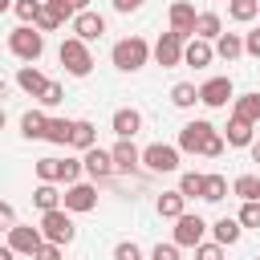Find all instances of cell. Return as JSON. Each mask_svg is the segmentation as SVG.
Listing matches in <instances>:
<instances>
[{"mask_svg": "<svg viewBox=\"0 0 260 260\" xmlns=\"http://www.w3.org/2000/svg\"><path fill=\"white\" fill-rule=\"evenodd\" d=\"M73 126H77V118H49L45 142H53V146H69V142H73Z\"/></svg>", "mask_w": 260, "mask_h": 260, "instance_id": "cell-25", "label": "cell"}, {"mask_svg": "<svg viewBox=\"0 0 260 260\" xmlns=\"http://www.w3.org/2000/svg\"><path fill=\"white\" fill-rule=\"evenodd\" d=\"M236 219L244 223V232H260V199H252V203H244Z\"/></svg>", "mask_w": 260, "mask_h": 260, "instance_id": "cell-37", "label": "cell"}, {"mask_svg": "<svg viewBox=\"0 0 260 260\" xmlns=\"http://www.w3.org/2000/svg\"><path fill=\"white\" fill-rule=\"evenodd\" d=\"M207 228H211V223H207L203 215H191V211H187V215L175 219V236H171V240H175L179 248H199L203 236H207Z\"/></svg>", "mask_w": 260, "mask_h": 260, "instance_id": "cell-8", "label": "cell"}, {"mask_svg": "<svg viewBox=\"0 0 260 260\" xmlns=\"http://www.w3.org/2000/svg\"><path fill=\"white\" fill-rule=\"evenodd\" d=\"M114 260H142V248L134 240H122V244H114Z\"/></svg>", "mask_w": 260, "mask_h": 260, "instance_id": "cell-39", "label": "cell"}, {"mask_svg": "<svg viewBox=\"0 0 260 260\" xmlns=\"http://www.w3.org/2000/svg\"><path fill=\"white\" fill-rule=\"evenodd\" d=\"M93 207H98V183H73V187H65V211L85 215Z\"/></svg>", "mask_w": 260, "mask_h": 260, "instance_id": "cell-12", "label": "cell"}, {"mask_svg": "<svg viewBox=\"0 0 260 260\" xmlns=\"http://www.w3.org/2000/svg\"><path fill=\"white\" fill-rule=\"evenodd\" d=\"M232 118L260 126V93H256V89H252V93H240V98L232 102Z\"/></svg>", "mask_w": 260, "mask_h": 260, "instance_id": "cell-21", "label": "cell"}, {"mask_svg": "<svg viewBox=\"0 0 260 260\" xmlns=\"http://www.w3.org/2000/svg\"><path fill=\"white\" fill-rule=\"evenodd\" d=\"M45 12H49L57 24H65V20L73 24V16H77V8H73L69 0H45Z\"/></svg>", "mask_w": 260, "mask_h": 260, "instance_id": "cell-36", "label": "cell"}, {"mask_svg": "<svg viewBox=\"0 0 260 260\" xmlns=\"http://www.w3.org/2000/svg\"><path fill=\"white\" fill-rule=\"evenodd\" d=\"M57 57H61V65H65L69 77H89L93 73V53H89V45L81 37H65L61 49H57Z\"/></svg>", "mask_w": 260, "mask_h": 260, "instance_id": "cell-5", "label": "cell"}, {"mask_svg": "<svg viewBox=\"0 0 260 260\" xmlns=\"http://www.w3.org/2000/svg\"><path fill=\"white\" fill-rule=\"evenodd\" d=\"M110 154H114V167H118V175H134V171L142 167V150L134 146V138H118V142L110 146Z\"/></svg>", "mask_w": 260, "mask_h": 260, "instance_id": "cell-14", "label": "cell"}, {"mask_svg": "<svg viewBox=\"0 0 260 260\" xmlns=\"http://www.w3.org/2000/svg\"><path fill=\"white\" fill-rule=\"evenodd\" d=\"M45 130H49V114L45 110H28V114H20V134L32 142V138H45Z\"/></svg>", "mask_w": 260, "mask_h": 260, "instance_id": "cell-27", "label": "cell"}, {"mask_svg": "<svg viewBox=\"0 0 260 260\" xmlns=\"http://www.w3.org/2000/svg\"><path fill=\"white\" fill-rule=\"evenodd\" d=\"M154 211L162 215V219H179V215H187V195L175 187V191H162L158 195V203H154Z\"/></svg>", "mask_w": 260, "mask_h": 260, "instance_id": "cell-20", "label": "cell"}, {"mask_svg": "<svg viewBox=\"0 0 260 260\" xmlns=\"http://www.w3.org/2000/svg\"><path fill=\"white\" fill-rule=\"evenodd\" d=\"M183 154H203V158H219L223 154V146H228V138H223V130H215L207 118H195V122H187L183 130H179V142H175Z\"/></svg>", "mask_w": 260, "mask_h": 260, "instance_id": "cell-1", "label": "cell"}, {"mask_svg": "<svg viewBox=\"0 0 260 260\" xmlns=\"http://www.w3.org/2000/svg\"><path fill=\"white\" fill-rule=\"evenodd\" d=\"M215 61V45L211 41H199V37H191L187 41V49H183V65H191V69H203V65H211Z\"/></svg>", "mask_w": 260, "mask_h": 260, "instance_id": "cell-18", "label": "cell"}, {"mask_svg": "<svg viewBox=\"0 0 260 260\" xmlns=\"http://www.w3.org/2000/svg\"><path fill=\"white\" fill-rule=\"evenodd\" d=\"M81 162H85V175L98 183V179H110V175H118V167H114V154L110 150H102V146H93V150H85L81 154Z\"/></svg>", "mask_w": 260, "mask_h": 260, "instance_id": "cell-15", "label": "cell"}, {"mask_svg": "<svg viewBox=\"0 0 260 260\" xmlns=\"http://www.w3.org/2000/svg\"><path fill=\"white\" fill-rule=\"evenodd\" d=\"M8 53L20 57L24 65L41 61V53H45V32H41L37 24H16V28L8 32Z\"/></svg>", "mask_w": 260, "mask_h": 260, "instance_id": "cell-4", "label": "cell"}, {"mask_svg": "<svg viewBox=\"0 0 260 260\" xmlns=\"http://www.w3.org/2000/svg\"><path fill=\"white\" fill-rule=\"evenodd\" d=\"M215 57H223V61L244 57V37H240V32H223V37L215 41Z\"/></svg>", "mask_w": 260, "mask_h": 260, "instance_id": "cell-30", "label": "cell"}, {"mask_svg": "<svg viewBox=\"0 0 260 260\" xmlns=\"http://www.w3.org/2000/svg\"><path fill=\"white\" fill-rule=\"evenodd\" d=\"M244 53H248V57H260V28L244 32Z\"/></svg>", "mask_w": 260, "mask_h": 260, "instance_id": "cell-43", "label": "cell"}, {"mask_svg": "<svg viewBox=\"0 0 260 260\" xmlns=\"http://www.w3.org/2000/svg\"><path fill=\"white\" fill-rule=\"evenodd\" d=\"M150 260H183V256H179V244L171 240V244H154V252H150Z\"/></svg>", "mask_w": 260, "mask_h": 260, "instance_id": "cell-41", "label": "cell"}, {"mask_svg": "<svg viewBox=\"0 0 260 260\" xmlns=\"http://www.w3.org/2000/svg\"><path fill=\"white\" fill-rule=\"evenodd\" d=\"M256 126L252 122H240V118H228V126H223V138H228V146H252L256 138Z\"/></svg>", "mask_w": 260, "mask_h": 260, "instance_id": "cell-26", "label": "cell"}, {"mask_svg": "<svg viewBox=\"0 0 260 260\" xmlns=\"http://www.w3.org/2000/svg\"><path fill=\"white\" fill-rule=\"evenodd\" d=\"M195 102H199V89H195L191 81H175V85H171V106H175V110H191Z\"/></svg>", "mask_w": 260, "mask_h": 260, "instance_id": "cell-31", "label": "cell"}, {"mask_svg": "<svg viewBox=\"0 0 260 260\" xmlns=\"http://www.w3.org/2000/svg\"><path fill=\"white\" fill-rule=\"evenodd\" d=\"M69 4H73L77 12H89V0H69Z\"/></svg>", "mask_w": 260, "mask_h": 260, "instance_id": "cell-47", "label": "cell"}, {"mask_svg": "<svg viewBox=\"0 0 260 260\" xmlns=\"http://www.w3.org/2000/svg\"><path fill=\"white\" fill-rule=\"evenodd\" d=\"M228 195V179L223 175H207L203 179V203H219Z\"/></svg>", "mask_w": 260, "mask_h": 260, "instance_id": "cell-35", "label": "cell"}, {"mask_svg": "<svg viewBox=\"0 0 260 260\" xmlns=\"http://www.w3.org/2000/svg\"><path fill=\"white\" fill-rule=\"evenodd\" d=\"M248 154H252V162H260V138H256V142L248 146Z\"/></svg>", "mask_w": 260, "mask_h": 260, "instance_id": "cell-46", "label": "cell"}, {"mask_svg": "<svg viewBox=\"0 0 260 260\" xmlns=\"http://www.w3.org/2000/svg\"><path fill=\"white\" fill-rule=\"evenodd\" d=\"M203 179H207V175H199V171H183V175H179V191H183L187 199H203Z\"/></svg>", "mask_w": 260, "mask_h": 260, "instance_id": "cell-34", "label": "cell"}, {"mask_svg": "<svg viewBox=\"0 0 260 260\" xmlns=\"http://www.w3.org/2000/svg\"><path fill=\"white\" fill-rule=\"evenodd\" d=\"M32 203H37V207H41V215H45V211L65 207V195L57 191V183H37V187H32Z\"/></svg>", "mask_w": 260, "mask_h": 260, "instance_id": "cell-22", "label": "cell"}, {"mask_svg": "<svg viewBox=\"0 0 260 260\" xmlns=\"http://www.w3.org/2000/svg\"><path fill=\"white\" fill-rule=\"evenodd\" d=\"M12 12H16V20H20V24H37V20H41V12H45V0H16V4H12Z\"/></svg>", "mask_w": 260, "mask_h": 260, "instance_id": "cell-33", "label": "cell"}, {"mask_svg": "<svg viewBox=\"0 0 260 260\" xmlns=\"http://www.w3.org/2000/svg\"><path fill=\"white\" fill-rule=\"evenodd\" d=\"M199 102H203L207 110H223L228 102H236V85H232V77H207V81L199 85Z\"/></svg>", "mask_w": 260, "mask_h": 260, "instance_id": "cell-10", "label": "cell"}, {"mask_svg": "<svg viewBox=\"0 0 260 260\" xmlns=\"http://www.w3.org/2000/svg\"><path fill=\"white\" fill-rule=\"evenodd\" d=\"M256 260H260V256H256Z\"/></svg>", "mask_w": 260, "mask_h": 260, "instance_id": "cell-49", "label": "cell"}, {"mask_svg": "<svg viewBox=\"0 0 260 260\" xmlns=\"http://www.w3.org/2000/svg\"><path fill=\"white\" fill-rule=\"evenodd\" d=\"M232 195H240L244 203L260 199V179H256V175H236V179H232Z\"/></svg>", "mask_w": 260, "mask_h": 260, "instance_id": "cell-32", "label": "cell"}, {"mask_svg": "<svg viewBox=\"0 0 260 260\" xmlns=\"http://www.w3.org/2000/svg\"><path fill=\"white\" fill-rule=\"evenodd\" d=\"M142 4H146V0H114V12H122V16H126V12H138Z\"/></svg>", "mask_w": 260, "mask_h": 260, "instance_id": "cell-44", "label": "cell"}, {"mask_svg": "<svg viewBox=\"0 0 260 260\" xmlns=\"http://www.w3.org/2000/svg\"><path fill=\"white\" fill-rule=\"evenodd\" d=\"M12 256H16V252H12L8 244H4V248H0V260H12Z\"/></svg>", "mask_w": 260, "mask_h": 260, "instance_id": "cell-48", "label": "cell"}, {"mask_svg": "<svg viewBox=\"0 0 260 260\" xmlns=\"http://www.w3.org/2000/svg\"><path fill=\"white\" fill-rule=\"evenodd\" d=\"M61 252H65L61 244H49V240H45V244L37 248V256H32V260H61Z\"/></svg>", "mask_w": 260, "mask_h": 260, "instance_id": "cell-42", "label": "cell"}, {"mask_svg": "<svg viewBox=\"0 0 260 260\" xmlns=\"http://www.w3.org/2000/svg\"><path fill=\"white\" fill-rule=\"evenodd\" d=\"M179 158H183V150L171 146V142H150V146L142 150V167H146L150 175H175V171H179Z\"/></svg>", "mask_w": 260, "mask_h": 260, "instance_id": "cell-6", "label": "cell"}, {"mask_svg": "<svg viewBox=\"0 0 260 260\" xmlns=\"http://www.w3.org/2000/svg\"><path fill=\"white\" fill-rule=\"evenodd\" d=\"M195 37L215 45V41L223 37V16H219V12H199V20H195Z\"/></svg>", "mask_w": 260, "mask_h": 260, "instance_id": "cell-24", "label": "cell"}, {"mask_svg": "<svg viewBox=\"0 0 260 260\" xmlns=\"http://www.w3.org/2000/svg\"><path fill=\"white\" fill-rule=\"evenodd\" d=\"M16 85H20L28 98H37V102H41V93L49 89V77H45L37 65H20V69H16Z\"/></svg>", "mask_w": 260, "mask_h": 260, "instance_id": "cell-19", "label": "cell"}, {"mask_svg": "<svg viewBox=\"0 0 260 260\" xmlns=\"http://www.w3.org/2000/svg\"><path fill=\"white\" fill-rule=\"evenodd\" d=\"M61 102H65V85L61 81H49V89L41 93V106L49 110V106H61Z\"/></svg>", "mask_w": 260, "mask_h": 260, "instance_id": "cell-38", "label": "cell"}, {"mask_svg": "<svg viewBox=\"0 0 260 260\" xmlns=\"http://www.w3.org/2000/svg\"><path fill=\"white\" fill-rule=\"evenodd\" d=\"M228 16L236 24H252L260 16V0H228Z\"/></svg>", "mask_w": 260, "mask_h": 260, "instance_id": "cell-29", "label": "cell"}, {"mask_svg": "<svg viewBox=\"0 0 260 260\" xmlns=\"http://www.w3.org/2000/svg\"><path fill=\"white\" fill-rule=\"evenodd\" d=\"M0 219H4L8 228H16V211H12V203H0Z\"/></svg>", "mask_w": 260, "mask_h": 260, "instance_id": "cell-45", "label": "cell"}, {"mask_svg": "<svg viewBox=\"0 0 260 260\" xmlns=\"http://www.w3.org/2000/svg\"><path fill=\"white\" fill-rule=\"evenodd\" d=\"M150 57H154V45H146V37H122L110 49V61L118 73H138Z\"/></svg>", "mask_w": 260, "mask_h": 260, "instance_id": "cell-2", "label": "cell"}, {"mask_svg": "<svg viewBox=\"0 0 260 260\" xmlns=\"http://www.w3.org/2000/svg\"><path fill=\"white\" fill-rule=\"evenodd\" d=\"M183 49H187V37H179V32L167 28V32L154 41V65H162V69L183 65Z\"/></svg>", "mask_w": 260, "mask_h": 260, "instance_id": "cell-9", "label": "cell"}, {"mask_svg": "<svg viewBox=\"0 0 260 260\" xmlns=\"http://www.w3.org/2000/svg\"><path fill=\"white\" fill-rule=\"evenodd\" d=\"M167 20H171V32H179V37H195V20H199V12H195V4H187V0H175L171 8H167Z\"/></svg>", "mask_w": 260, "mask_h": 260, "instance_id": "cell-13", "label": "cell"}, {"mask_svg": "<svg viewBox=\"0 0 260 260\" xmlns=\"http://www.w3.org/2000/svg\"><path fill=\"white\" fill-rule=\"evenodd\" d=\"M110 130H114L118 138H134V134L142 130V110H134V106H122V110H114V118H110Z\"/></svg>", "mask_w": 260, "mask_h": 260, "instance_id": "cell-17", "label": "cell"}, {"mask_svg": "<svg viewBox=\"0 0 260 260\" xmlns=\"http://www.w3.org/2000/svg\"><path fill=\"white\" fill-rule=\"evenodd\" d=\"M69 215H73V211H65V207H57V211H45V215H41V232H45V240H49V244H61V248H65V244H73V240H77V223H73Z\"/></svg>", "mask_w": 260, "mask_h": 260, "instance_id": "cell-7", "label": "cell"}, {"mask_svg": "<svg viewBox=\"0 0 260 260\" xmlns=\"http://www.w3.org/2000/svg\"><path fill=\"white\" fill-rule=\"evenodd\" d=\"M37 183H65V187H73V183H81V171H85V162L81 158H37Z\"/></svg>", "mask_w": 260, "mask_h": 260, "instance_id": "cell-3", "label": "cell"}, {"mask_svg": "<svg viewBox=\"0 0 260 260\" xmlns=\"http://www.w3.org/2000/svg\"><path fill=\"white\" fill-rule=\"evenodd\" d=\"M69 146L81 150V154L93 150V146H98V126H93L89 118H77V126H73V142H69Z\"/></svg>", "mask_w": 260, "mask_h": 260, "instance_id": "cell-28", "label": "cell"}, {"mask_svg": "<svg viewBox=\"0 0 260 260\" xmlns=\"http://www.w3.org/2000/svg\"><path fill=\"white\" fill-rule=\"evenodd\" d=\"M211 236H215V244L232 248V244H240L244 223H240V219H232V215H223V219H215V223H211Z\"/></svg>", "mask_w": 260, "mask_h": 260, "instance_id": "cell-23", "label": "cell"}, {"mask_svg": "<svg viewBox=\"0 0 260 260\" xmlns=\"http://www.w3.org/2000/svg\"><path fill=\"white\" fill-rule=\"evenodd\" d=\"M102 32H106V16H102V12L89 8V12H77V16H73V37H81L85 45H89V41H102Z\"/></svg>", "mask_w": 260, "mask_h": 260, "instance_id": "cell-16", "label": "cell"}, {"mask_svg": "<svg viewBox=\"0 0 260 260\" xmlns=\"http://www.w3.org/2000/svg\"><path fill=\"white\" fill-rule=\"evenodd\" d=\"M41 244H45V232H41V228H32V223H16V228H8V248H12V252H20V256H37Z\"/></svg>", "mask_w": 260, "mask_h": 260, "instance_id": "cell-11", "label": "cell"}, {"mask_svg": "<svg viewBox=\"0 0 260 260\" xmlns=\"http://www.w3.org/2000/svg\"><path fill=\"white\" fill-rule=\"evenodd\" d=\"M195 260H223V244H215V240L207 244V240H203V244L195 248Z\"/></svg>", "mask_w": 260, "mask_h": 260, "instance_id": "cell-40", "label": "cell"}]
</instances>
